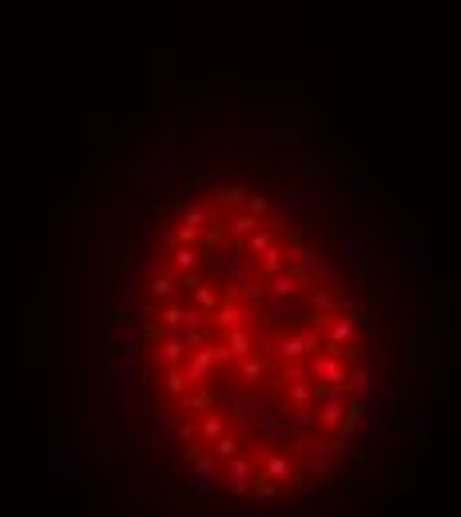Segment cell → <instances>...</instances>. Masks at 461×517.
Returning a JSON list of instances; mask_svg holds the SVG:
<instances>
[{
  "mask_svg": "<svg viewBox=\"0 0 461 517\" xmlns=\"http://www.w3.org/2000/svg\"><path fill=\"white\" fill-rule=\"evenodd\" d=\"M294 474H299V469H294V461L287 458V450H266L259 458V478H266V482H291Z\"/></svg>",
  "mask_w": 461,
  "mask_h": 517,
  "instance_id": "6da1fadb",
  "label": "cell"
},
{
  "mask_svg": "<svg viewBox=\"0 0 461 517\" xmlns=\"http://www.w3.org/2000/svg\"><path fill=\"white\" fill-rule=\"evenodd\" d=\"M223 482L239 486V482H259V461L251 454H235L223 461Z\"/></svg>",
  "mask_w": 461,
  "mask_h": 517,
  "instance_id": "7a4b0ae2",
  "label": "cell"
}]
</instances>
